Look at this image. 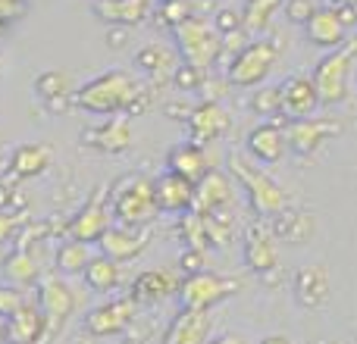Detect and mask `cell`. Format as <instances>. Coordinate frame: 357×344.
<instances>
[{
    "label": "cell",
    "mask_w": 357,
    "mask_h": 344,
    "mask_svg": "<svg viewBox=\"0 0 357 344\" xmlns=\"http://www.w3.org/2000/svg\"><path fill=\"white\" fill-rule=\"evenodd\" d=\"M357 60V41H345L342 47L329 50L314 69V88L323 107H339L348 100V79Z\"/></svg>",
    "instance_id": "6da1fadb"
},
{
    "label": "cell",
    "mask_w": 357,
    "mask_h": 344,
    "mask_svg": "<svg viewBox=\"0 0 357 344\" xmlns=\"http://www.w3.org/2000/svg\"><path fill=\"white\" fill-rule=\"evenodd\" d=\"M229 166H232L235 178H238V182L248 188L251 207H254V213H257L260 219H273V216L285 213V207H289V194H285L282 185L273 182L264 169L254 166V163H248L241 154L229 157Z\"/></svg>",
    "instance_id": "7a4b0ae2"
},
{
    "label": "cell",
    "mask_w": 357,
    "mask_h": 344,
    "mask_svg": "<svg viewBox=\"0 0 357 344\" xmlns=\"http://www.w3.org/2000/svg\"><path fill=\"white\" fill-rule=\"evenodd\" d=\"M176 35V47L178 56H182L185 66H191L195 72H207L222 54V38L213 25H207L204 19L191 16L188 22L176 25L173 29Z\"/></svg>",
    "instance_id": "3957f363"
},
{
    "label": "cell",
    "mask_w": 357,
    "mask_h": 344,
    "mask_svg": "<svg viewBox=\"0 0 357 344\" xmlns=\"http://www.w3.org/2000/svg\"><path fill=\"white\" fill-rule=\"evenodd\" d=\"M132 94H135V81L126 72L113 69V72H104L98 79H91L88 85H82L79 94H75V104L88 113H116L129 107Z\"/></svg>",
    "instance_id": "277c9868"
},
{
    "label": "cell",
    "mask_w": 357,
    "mask_h": 344,
    "mask_svg": "<svg viewBox=\"0 0 357 344\" xmlns=\"http://www.w3.org/2000/svg\"><path fill=\"white\" fill-rule=\"evenodd\" d=\"M282 44L276 38H260V41H248L245 47L235 54L232 66H229V85L235 88H254L273 72Z\"/></svg>",
    "instance_id": "5b68a950"
},
{
    "label": "cell",
    "mask_w": 357,
    "mask_h": 344,
    "mask_svg": "<svg viewBox=\"0 0 357 344\" xmlns=\"http://www.w3.org/2000/svg\"><path fill=\"white\" fill-rule=\"evenodd\" d=\"M157 197H154V182L142 175H129L116 185L113 191V213L123 226H144L157 216Z\"/></svg>",
    "instance_id": "8992f818"
},
{
    "label": "cell",
    "mask_w": 357,
    "mask_h": 344,
    "mask_svg": "<svg viewBox=\"0 0 357 344\" xmlns=\"http://www.w3.org/2000/svg\"><path fill=\"white\" fill-rule=\"evenodd\" d=\"M241 288L238 279H226V276H216V272H197V276H188L182 282V307L191 310H210L216 307L220 301H226L229 295Z\"/></svg>",
    "instance_id": "52a82bcc"
},
{
    "label": "cell",
    "mask_w": 357,
    "mask_h": 344,
    "mask_svg": "<svg viewBox=\"0 0 357 344\" xmlns=\"http://www.w3.org/2000/svg\"><path fill=\"white\" fill-rule=\"evenodd\" d=\"M342 132V123L339 119H295V123L285 129V138H289V150H295L298 157H307L314 154L317 148H323V144L329 141V138H335Z\"/></svg>",
    "instance_id": "ba28073f"
},
{
    "label": "cell",
    "mask_w": 357,
    "mask_h": 344,
    "mask_svg": "<svg viewBox=\"0 0 357 344\" xmlns=\"http://www.w3.org/2000/svg\"><path fill=\"white\" fill-rule=\"evenodd\" d=\"M279 104H282V116H289L291 123L295 119H310L320 107V97H317V88L310 79L304 75H289V79L279 85Z\"/></svg>",
    "instance_id": "9c48e42d"
},
{
    "label": "cell",
    "mask_w": 357,
    "mask_h": 344,
    "mask_svg": "<svg viewBox=\"0 0 357 344\" xmlns=\"http://www.w3.org/2000/svg\"><path fill=\"white\" fill-rule=\"evenodd\" d=\"M229 132V113L222 110L216 100H204V104L191 107L188 113V144L204 148L207 141H216L220 135Z\"/></svg>",
    "instance_id": "30bf717a"
},
{
    "label": "cell",
    "mask_w": 357,
    "mask_h": 344,
    "mask_svg": "<svg viewBox=\"0 0 357 344\" xmlns=\"http://www.w3.org/2000/svg\"><path fill=\"white\" fill-rule=\"evenodd\" d=\"M210 329H213L210 310L182 307L176 313V320L169 322L167 335H163V344H207L210 341Z\"/></svg>",
    "instance_id": "8fae6325"
},
{
    "label": "cell",
    "mask_w": 357,
    "mask_h": 344,
    "mask_svg": "<svg viewBox=\"0 0 357 344\" xmlns=\"http://www.w3.org/2000/svg\"><path fill=\"white\" fill-rule=\"evenodd\" d=\"M107 228H110V213L104 207V188H98L91 201L79 210V216L69 222V235H73V241L91 244V241H100Z\"/></svg>",
    "instance_id": "7c38bea8"
},
{
    "label": "cell",
    "mask_w": 357,
    "mask_h": 344,
    "mask_svg": "<svg viewBox=\"0 0 357 344\" xmlns=\"http://www.w3.org/2000/svg\"><path fill=\"white\" fill-rule=\"evenodd\" d=\"M132 316H135V301H110L104 304V307H94L91 313L85 316V329L91 335H98V338H104V335H119L126 326L132 322Z\"/></svg>",
    "instance_id": "4fadbf2b"
},
{
    "label": "cell",
    "mask_w": 357,
    "mask_h": 344,
    "mask_svg": "<svg viewBox=\"0 0 357 344\" xmlns=\"http://www.w3.org/2000/svg\"><path fill=\"white\" fill-rule=\"evenodd\" d=\"M85 144L104 154H123L132 144V129L126 123V116H110L107 123L88 125L85 129Z\"/></svg>",
    "instance_id": "5bb4252c"
},
{
    "label": "cell",
    "mask_w": 357,
    "mask_h": 344,
    "mask_svg": "<svg viewBox=\"0 0 357 344\" xmlns=\"http://www.w3.org/2000/svg\"><path fill=\"white\" fill-rule=\"evenodd\" d=\"M289 150V138L285 129H279L276 123H260L248 132V154L260 163H279Z\"/></svg>",
    "instance_id": "9a60e30c"
},
{
    "label": "cell",
    "mask_w": 357,
    "mask_h": 344,
    "mask_svg": "<svg viewBox=\"0 0 357 344\" xmlns=\"http://www.w3.org/2000/svg\"><path fill=\"white\" fill-rule=\"evenodd\" d=\"M73 301H75L73 291L63 282H56V279H44L38 285V304H41V313L47 316V326L60 329L66 322V316L73 313Z\"/></svg>",
    "instance_id": "2e32d148"
},
{
    "label": "cell",
    "mask_w": 357,
    "mask_h": 344,
    "mask_svg": "<svg viewBox=\"0 0 357 344\" xmlns=\"http://www.w3.org/2000/svg\"><path fill=\"white\" fill-rule=\"evenodd\" d=\"M295 297L301 307L307 310H320L329 301V272L320 263L304 266L295 276Z\"/></svg>",
    "instance_id": "e0dca14e"
},
{
    "label": "cell",
    "mask_w": 357,
    "mask_h": 344,
    "mask_svg": "<svg viewBox=\"0 0 357 344\" xmlns=\"http://www.w3.org/2000/svg\"><path fill=\"white\" fill-rule=\"evenodd\" d=\"M154 197L157 207L169 210V213H178V210H188L191 201H195V182L176 175V172H167L154 182Z\"/></svg>",
    "instance_id": "ac0fdd59"
},
{
    "label": "cell",
    "mask_w": 357,
    "mask_h": 344,
    "mask_svg": "<svg viewBox=\"0 0 357 344\" xmlns=\"http://www.w3.org/2000/svg\"><path fill=\"white\" fill-rule=\"evenodd\" d=\"M304 31H307V41L310 44L326 47V50L342 47V44H345V35H348V29L342 25V19L335 16V10H317L314 16L307 19Z\"/></svg>",
    "instance_id": "d6986e66"
},
{
    "label": "cell",
    "mask_w": 357,
    "mask_h": 344,
    "mask_svg": "<svg viewBox=\"0 0 357 344\" xmlns=\"http://www.w3.org/2000/svg\"><path fill=\"white\" fill-rule=\"evenodd\" d=\"M176 276L167 269H144L135 276L132 282V301H144V304H154V301H163L176 291Z\"/></svg>",
    "instance_id": "ffe728a7"
},
{
    "label": "cell",
    "mask_w": 357,
    "mask_h": 344,
    "mask_svg": "<svg viewBox=\"0 0 357 344\" xmlns=\"http://www.w3.org/2000/svg\"><path fill=\"white\" fill-rule=\"evenodd\" d=\"M245 260L251 269L257 272H270L276 269L279 263V251H276V241H273V235L266 232L264 226H254L251 232H248V241H245Z\"/></svg>",
    "instance_id": "44dd1931"
},
{
    "label": "cell",
    "mask_w": 357,
    "mask_h": 344,
    "mask_svg": "<svg viewBox=\"0 0 357 344\" xmlns=\"http://www.w3.org/2000/svg\"><path fill=\"white\" fill-rule=\"evenodd\" d=\"M229 197H232V191H229V178L222 175V172L210 169L207 175L195 185V201L191 203L197 207V213H213V210L226 207Z\"/></svg>",
    "instance_id": "7402d4cb"
},
{
    "label": "cell",
    "mask_w": 357,
    "mask_h": 344,
    "mask_svg": "<svg viewBox=\"0 0 357 344\" xmlns=\"http://www.w3.org/2000/svg\"><path fill=\"white\" fill-rule=\"evenodd\" d=\"M151 10V0H94V13L107 22H116L123 29L138 25Z\"/></svg>",
    "instance_id": "603a6c76"
},
{
    "label": "cell",
    "mask_w": 357,
    "mask_h": 344,
    "mask_svg": "<svg viewBox=\"0 0 357 344\" xmlns=\"http://www.w3.org/2000/svg\"><path fill=\"white\" fill-rule=\"evenodd\" d=\"M167 166H169V172L188 178V182H201L210 172L207 157H204V150L197 148V144H178V148H173L167 157Z\"/></svg>",
    "instance_id": "cb8c5ba5"
},
{
    "label": "cell",
    "mask_w": 357,
    "mask_h": 344,
    "mask_svg": "<svg viewBox=\"0 0 357 344\" xmlns=\"http://www.w3.org/2000/svg\"><path fill=\"white\" fill-rule=\"evenodd\" d=\"M98 244H100V253H104V257L123 263V260L135 257V253L144 247V235H135L132 228H107V232L100 235Z\"/></svg>",
    "instance_id": "d4e9b609"
},
{
    "label": "cell",
    "mask_w": 357,
    "mask_h": 344,
    "mask_svg": "<svg viewBox=\"0 0 357 344\" xmlns=\"http://www.w3.org/2000/svg\"><path fill=\"white\" fill-rule=\"evenodd\" d=\"M50 160H54V154H50L47 144L29 141V144H22V148L13 150L10 166H13V172H16V175L31 178V175H41V172H47Z\"/></svg>",
    "instance_id": "484cf974"
},
{
    "label": "cell",
    "mask_w": 357,
    "mask_h": 344,
    "mask_svg": "<svg viewBox=\"0 0 357 344\" xmlns=\"http://www.w3.org/2000/svg\"><path fill=\"white\" fill-rule=\"evenodd\" d=\"M35 94L41 100H47V107L63 110L66 100L73 97V79L66 72H60V69H47V72H41L35 79Z\"/></svg>",
    "instance_id": "4316f807"
},
{
    "label": "cell",
    "mask_w": 357,
    "mask_h": 344,
    "mask_svg": "<svg viewBox=\"0 0 357 344\" xmlns=\"http://www.w3.org/2000/svg\"><path fill=\"white\" fill-rule=\"evenodd\" d=\"M282 0H245V10H241V29L245 35H264L273 25Z\"/></svg>",
    "instance_id": "83f0119b"
},
{
    "label": "cell",
    "mask_w": 357,
    "mask_h": 344,
    "mask_svg": "<svg viewBox=\"0 0 357 344\" xmlns=\"http://www.w3.org/2000/svg\"><path fill=\"white\" fill-rule=\"evenodd\" d=\"M85 285L91 291H98V295H107V291H113L119 285V263L110 257H91V263L85 266Z\"/></svg>",
    "instance_id": "f1b7e54d"
},
{
    "label": "cell",
    "mask_w": 357,
    "mask_h": 344,
    "mask_svg": "<svg viewBox=\"0 0 357 344\" xmlns=\"http://www.w3.org/2000/svg\"><path fill=\"white\" fill-rule=\"evenodd\" d=\"M135 66L148 75H163L169 69H176V54L169 47H163V44H148V47H142L135 54Z\"/></svg>",
    "instance_id": "f546056e"
},
{
    "label": "cell",
    "mask_w": 357,
    "mask_h": 344,
    "mask_svg": "<svg viewBox=\"0 0 357 344\" xmlns=\"http://www.w3.org/2000/svg\"><path fill=\"white\" fill-rule=\"evenodd\" d=\"M41 326H44V320H41V313H38V310L19 307L16 313H13V322H10V338L16 344H35Z\"/></svg>",
    "instance_id": "4dcf8cb0"
},
{
    "label": "cell",
    "mask_w": 357,
    "mask_h": 344,
    "mask_svg": "<svg viewBox=\"0 0 357 344\" xmlns=\"http://www.w3.org/2000/svg\"><path fill=\"white\" fill-rule=\"evenodd\" d=\"M88 263H91V251L82 241H66L56 247V269L60 272H85Z\"/></svg>",
    "instance_id": "1f68e13d"
},
{
    "label": "cell",
    "mask_w": 357,
    "mask_h": 344,
    "mask_svg": "<svg viewBox=\"0 0 357 344\" xmlns=\"http://www.w3.org/2000/svg\"><path fill=\"white\" fill-rule=\"evenodd\" d=\"M195 16V10H191V0H163L160 3V19L163 22H169L176 29V25L188 22V19Z\"/></svg>",
    "instance_id": "d6a6232c"
},
{
    "label": "cell",
    "mask_w": 357,
    "mask_h": 344,
    "mask_svg": "<svg viewBox=\"0 0 357 344\" xmlns=\"http://www.w3.org/2000/svg\"><path fill=\"white\" fill-rule=\"evenodd\" d=\"M251 107L260 113V116H279L282 113V104H279V88H264V91L254 94Z\"/></svg>",
    "instance_id": "836d02e7"
},
{
    "label": "cell",
    "mask_w": 357,
    "mask_h": 344,
    "mask_svg": "<svg viewBox=\"0 0 357 344\" xmlns=\"http://www.w3.org/2000/svg\"><path fill=\"white\" fill-rule=\"evenodd\" d=\"M282 13L291 19L295 25H307V19L317 13V3L314 0H285L282 3Z\"/></svg>",
    "instance_id": "e575fe53"
},
{
    "label": "cell",
    "mask_w": 357,
    "mask_h": 344,
    "mask_svg": "<svg viewBox=\"0 0 357 344\" xmlns=\"http://www.w3.org/2000/svg\"><path fill=\"white\" fill-rule=\"evenodd\" d=\"M213 29L220 31V38L232 35V31H245L241 29V13H232V10H220L213 19Z\"/></svg>",
    "instance_id": "d590c367"
},
{
    "label": "cell",
    "mask_w": 357,
    "mask_h": 344,
    "mask_svg": "<svg viewBox=\"0 0 357 344\" xmlns=\"http://www.w3.org/2000/svg\"><path fill=\"white\" fill-rule=\"evenodd\" d=\"M173 79H176V88H178V91H182V88H185V91H191V88L201 85V72H195L191 66H178Z\"/></svg>",
    "instance_id": "8d00e7d4"
},
{
    "label": "cell",
    "mask_w": 357,
    "mask_h": 344,
    "mask_svg": "<svg viewBox=\"0 0 357 344\" xmlns=\"http://www.w3.org/2000/svg\"><path fill=\"white\" fill-rule=\"evenodd\" d=\"M6 272H10V279H19V282H25V279L35 276V263H31L29 257H16Z\"/></svg>",
    "instance_id": "74e56055"
},
{
    "label": "cell",
    "mask_w": 357,
    "mask_h": 344,
    "mask_svg": "<svg viewBox=\"0 0 357 344\" xmlns=\"http://www.w3.org/2000/svg\"><path fill=\"white\" fill-rule=\"evenodd\" d=\"M182 263H185L182 269L188 272V276H197V272H204V269H201V251H195V247L182 253Z\"/></svg>",
    "instance_id": "f35d334b"
},
{
    "label": "cell",
    "mask_w": 357,
    "mask_h": 344,
    "mask_svg": "<svg viewBox=\"0 0 357 344\" xmlns=\"http://www.w3.org/2000/svg\"><path fill=\"white\" fill-rule=\"evenodd\" d=\"M345 29H357V6H333Z\"/></svg>",
    "instance_id": "ab89813d"
},
{
    "label": "cell",
    "mask_w": 357,
    "mask_h": 344,
    "mask_svg": "<svg viewBox=\"0 0 357 344\" xmlns=\"http://www.w3.org/2000/svg\"><path fill=\"white\" fill-rule=\"evenodd\" d=\"M207 344H248L241 335H222V338H213V341H207Z\"/></svg>",
    "instance_id": "60d3db41"
},
{
    "label": "cell",
    "mask_w": 357,
    "mask_h": 344,
    "mask_svg": "<svg viewBox=\"0 0 357 344\" xmlns=\"http://www.w3.org/2000/svg\"><path fill=\"white\" fill-rule=\"evenodd\" d=\"M260 344H291V341L285 338V335H266V338L260 341Z\"/></svg>",
    "instance_id": "b9f144b4"
},
{
    "label": "cell",
    "mask_w": 357,
    "mask_h": 344,
    "mask_svg": "<svg viewBox=\"0 0 357 344\" xmlns=\"http://www.w3.org/2000/svg\"><path fill=\"white\" fill-rule=\"evenodd\" d=\"M339 6H357V0H335Z\"/></svg>",
    "instance_id": "7bdbcfd3"
},
{
    "label": "cell",
    "mask_w": 357,
    "mask_h": 344,
    "mask_svg": "<svg viewBox=\"0 0 357 344\" xmlns=\"http://www.w3.org/2000/svg\"><path fill=\"white\" fill-rule=\"evenodd\" d=\"M123 344H138V341H123Z\"/></svg>",
    "instance_id": "ee69618b"
},
{
    "label": "cell",
    "mask_w": 357,
    "mask_h": 344,
    "mask_svg": "<svg viewBox=\"0 0 357 344\" xmlns=\"http://www.w3.org/2000/svg\"><path fill=\"white\" fill-rule=\"evenodd\" d=\"M329 344H339V341H329Z\"/></svg>",
    "instance_id": "f6af8a7d"
},
{
    "label": "cell",
    "mask_w": 357,
    "mask_h": 344,
    "mask_svg": "<svg viewBox=\"0 0 357 344\" xmlns=\"http://www.w3.org/2000/svg\"><path fill=\"white\" fill-rule=\"evenodd\" d=\"M216 3H222V0H216Z\"/></svg>",
    "instance_id": "bcb514c9"
}]
</instances>
